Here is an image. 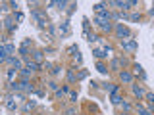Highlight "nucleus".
<instances>
[{
  "label": "nucleus",
  "mask_w": 154,
  "mask_h": 115,
  "mask_svg": "<svg viewBox=\"0 0 154 115\" xmlns=\"http://www.w3.org/2000/svg\"><path fill=\"white\" fill-rule=\"evenodd\" d=\"M69 98H71L69 102H77V92H71V94H69Z\"/></svg>",
  "instance_id": "obj_32"
},
{
  "label": "nucleus",
  "mask_w": 154,
  "mask_h": 115,
  "mask_svg": "<svg viewBox=\"0 0 154 115\" xmlns=\"http://www.w3.org/2000/svg\"><path fill=\"white\" fill-rule=\"evenodd\" d=\"M4 27H6L8 33H16V29H17V25L14 23V17H6V19H4Z\"/></svg>",
  "instance_id": "obj_6"
},
{
  "label": "nucleus",
  "mask_w": 154,
  "mask_h": 115,
  "mask_svg": "<svg viewBox=\"0 0 154 115\" xmlns=\"http://www.w3.org/2000/svg\"><path fill=\"white\" fill-rule=\"evenodd\" d=\"M123 65H127V60H125V58H116V60H112V63H110V69L112 71H122Z\"/></svg>",
  "instance_id": "obj_3"
},
{
  "label": "nucleus",
  "mask_w": 154,
  "mask_h": 115,
  "mask_svg": "<svg viewBox=\"0 0 154 115\" xmlns=\"http://www.w3.org/2000/svg\"><path fill=\"white\" fill-rule=\"evenodd\" d=\"M60 33L62 35H67V33H69V21H64L60 25Z\"/></svg>",
  "instance_id": "obj_17"
},
{
  "label": "nucleus",
  "mask_w": 154,
  "mask_h": 115,
  "mask_svg": "<svg viewBox=\"0 0 154 115\" xmlns=\"http://www.w3.org/2000/svg\"><path fill=\"white\" fill-rule=\"evenodd\" d=\"M67 115H79V113H77L75 109H69V111H67Z\"/></svg>",
  "instance_id": "obj_35"
},
{
  "label": "nucleus",
  "mask_w": 154,
  "mask_h": 115,
  "mask_svg": "<svg viewBox=\"0 0 154 115\" xmlns=\"http://www.w3.org/2000/svg\"><path fill=\"white\" fill-rule=\"evenodd\" d=\"M122 108L127 111V109H131V105H129V102H125V100H123V102H122Z\"/></svg>",
  "instance_id": "obj_29"
},
{
  "label": "nucleus",
  "mask_w": 154,
  "mask_h": 115,
  "mask_svg": "<svg viewBox=\"0 0 154 115\" xmlns=\"http://www.w3.org/2000/svg\"><path fill=\"white\" fill-rule=\"evenodd\" d=\"M56 6H58V10H66L67 2H66V0H58V2H56Z\"/></svg>",
  "instance_id": "obj_23"
},
{
  "label": "nucleus",
  "mask_w": 154,
  "mask_h": 115,
  "mask_svg": "<svg viewBox=\"0 0 154 115\" xmlns=\"http://www.w3.org/2000/svg\"><path fill=\"white\" fill-rule=\"evenodd\" d=\"M67 52H69L71 56H75V52H79V48H77V44H71L69 48H67Z\"/></svg>",
  "instance_id": "obj_24"
},
{
  "label": "nucleus",
  "mask_w": 154,
  "mask_h": 115,
  "mask_svg": "<svg viewBox=\"0 0 154 115\" xmlns=\"http://www.w3.org/2000/svg\"><path fill=\"white\" fill-rule=\"evenodd\" d=\"M27 54H29L27 46H23V44H21V48H19V56H21V58H27Z\"/></svg>",
  "instance_id": "obj_22"
},
{
  "label": "nucleus",
  "mask_w": 154,
  "mask_h": 115,
  "mask_svg": "<svg viewBox=\"0 0 154 115\" xmlns=\"http://www.w3.org/2000/svg\"><path fill=\"white\" fill-rule=\"evenodd\" d=\"M62 96H64V92H62V88H60V90H56V98H62Z\"/></svg>",
  "instance_id": "obj_34"
},
{
  "label": "nucleus",
  "mask_w": 154,
  "mask_h": 115,
  "mask_svg": "<svg viewBox=\"0 0 154 115\" xmlns=\"http://www.w3.org/2000/svg\"><path fill=\"white\" fill-rule=\"evenodd\" d=\"M52 73H54V75H60L62 73V67L60 65H54V67H52Z\"/></svg>",
  "instance_id": "obj_27"
},
{
  "label": "nucleus",
  "mask_w": 154,
  "mask_h": 115,
  "mask_svg": "<svg viewBox=\"0 0 154 115\" xmlns=\"http://www.w3.org/2000/svg\"><path fill=\"white\" fill-rule=\"evenodd\" d=\"M96 69H98L102 75H106V73H108V67H106L104 63H98V65H96Z\"/></svg>",
  "instance_id": "obj_20"
},
{
  "label": "nucleus",
  "mask_w": 154,
  "mask_h": 115,
  "mask_svg": "<svg viewBox=\"0 0 154 115\" xmlns=\"http://www.w3.org/2000/svg\"><path fill=\"white\" fill-rule=\"evenodd\" d=\"M93 54L98 58V60H102V58H106V54H104V50H100V48H96V50H93Z\"/></svg>",
  "instance_id": "obj_19"
},
{
  "label": "nucleus",
  "mask_w": 154,
  "mask_h": 115,
  "mask_svg": "<svg viewBox=\"0 0 154 115\" xmlns=\"http://www.w3.org/2000/svg\"><path fill=\"white\" fill-rule=\"evenodd\" d=\"M106 6H108V4H102V2H100V4H94V12L96 13H106V12H108Z\"/></svg>",
  "instance_id": "obj_12"
},
{
  "label": "nucleus",
  "mask_w": 154,
  "mask_h": 115,
  "mask_svg": "<svg viewBox=\"0 0 154 115\" xmlns=\"http://www.w3.org/2000/svg\"><path fill=\"white\" fill-rule=\"evenodd\" d=\"M104 90H106V92H110V94H116V92L119 90V86H118V84H110V83H106V84H104Z\"/></svg>",
  "instance_id": "obj_10"
},
{
  "label": "nucleus",
  "mask_w": 154,
  "mask_h": 115,
  "mask_svg": "<svg viewBox=\"0 0 154 115\" xmlns=\"http://www.w3.org/2000/svg\"><path fill=\"white\" fill-rule=\"evenodd\" d=\"M148 13H150V16H154V6H152L150 10H148Z\"/></svg>",
  "instance_id": "obj_36"
},
{
  "label": "nucleus",
  "mask_w": 154,
  "mask_h": 115,
  "mask_svg": "<svg viewBox=\"0 0 154 115\" xmlns=\"http://www.w3.org/2000/svg\"><path fill=\"white\" fill-rule=\"evenodd\" d=\"M122 48L127 52H135L137 50V42H135V38H125V40H122Z\"/></svg>",
  "instance_id": "obj_5"
},
{
  "label": "nucleus",
  "mask_w": 154,
  "mask_h": 115,
  "mask_svg": "<svg viewBox=\"0 0 154 115\" xmlns=\"http://www.w3.org/2000/svg\"><path fill=\"white\" fill-rule=\"evenodd\" d=\"M17 71H19V69H16V67H10V69H8V81H10V83H12V79L16 77Z\"/></svg>",
  "instance_id": "obj_18"
},
{
  "label": "nucleus",
  "mask_w": 154,
  "mask_h": 115,
  "mask_svg": "<svg viewBox=\"0 0 154 115\" xmlns=\"http://www.w3.org/2000/svg\"><path fill=\"white\" fill-rule=\"evenodd\" d=\"M35 105H37V104L31 100V102H27V104H25V109H31V108H35Z\"/></svg>",
  "instance_id": "obj_30"
},
{
  "label": "nucleus",
  "mask_w": 154,
  "mask_h": 115,
  "mask_svg": "<svg viewBox=\"0 0 154 115\" xmlns=\"http://www.w3.org/2000/svg\"><path fill=\"white\" fill-rule=\"evenodd\" d=\"M33 58H35L38 63H41V60H42V52H41V50H35V52H33Z\"/></svg>",
  "instance_id": "obj_21"
},
{
  "label": "nucleus",
  "mask_w": 154,
  "mask_h": 115,
  "mask_svg": "<svg viewBox=\"0 0 154 115\" xmlns=\"http://www.w3.org/2000/svg\"><path fill=\"white\" fill-rule=\"evenodd\" d=\"M119 115H129V113H127V111H122V113H119Z\"/></svg>",
  "instance_id": "obj_37"
},
{
  "label": "nucleus",
  "mask_w": 154,
  "mask_h": 115,
  "mask_svg": "<svg viewBox=\"0 0 154 115\" xmlns=\"http://www.w3.org/2000/svg\"><path fill=\"white\" fill-rule=\"evenodd\" d=\"M129 19H131V21H139V19H141V13H131Z\"/></svg>",
  "instance_id": "obj_28"
},
{
  "label": "nucleus",
  "mask_w": 154,
  "mask_h": 115,
  "mask_svg": "<svg viewBox=\"0 0 154 115\" xmlns=\"http://www.w3.org/2000/svg\"><path fill=\"white\" fill-rule=\"evenodd\" d=\"M10 90H12V92L14 94H16V92H21V83H16V81H12V83H10Z\"/></svg>",
  "instance_id": "obj_11"
},
{
  "label": "nucleus",
  "mask_w": 154,
  "mask_h": 115,
  "mask_svg": "<svg viewBox=\"0 0 154 115\" xmlns=\"http://www.w3.org/2000/svg\"><path fill=\"white\" fill-rule=\"evenodd\" d=\"M19 115H23V113H19Z\"/></svg>",
  "instance_id": "obj_38"
},
{
  "label": "nucleus",
  "mask_w": 154,
  "mask_h": 115,
  "mask_svg": "<svg viewBox=\"0 0 154 115\" xmlns=\"http://www.w3.org/2000/svg\"><path fill=\"white\" fill-rule=\"evenodd\" d=\"M133 75H141V77H143V81L146 79V77H144V73H143V67L139 65V63H135V65H133Z\"/></svg>",
  "instance_id": "obj_14"
},
{
  "label": "nucleus",
  "mask_w": 154,
  "mask_h": 115,
  "mask_svg": "<svg viewBox=\"0 0 154 115\" xmlns=\"http://www.w3.org/2000/svg\"><path fill=\"white\" fill-rule=\"evenodd\" d=\"M135 109H137L139 115H152V111H150L148 108H144L143 104H137V105H135Z\"/></svg>",
  "instance_id": "obj_9"
},
{
  "label": "nucleus",
  "mask_w": 154,
  "mask_h": 115,
  "mask_svg": "<svg viewBox=\"0 0 154 115\" xmlns=\"http://www.w3.org/2000/svg\"><path fill=\"white\" fill-rule=\"evenodd\" d=\"M110 102H112L114 105H119V104L123 102V100H122V96H119L118 92H116V94H112V96H110Z\"/></svg>",
  "instance_id": "obj_13"
},
{
  "label": "nucleus",
  "mask_w": 154,
  "mask_h": 115,
  "mask_svg": "<svg viewBox=\"0 0 154 115\" xmlns=\"http://www.w3.org/2000/svg\"><path fill=\"white\" fill-rule=\"evenodd\" d=\"M77 75L73 73V69H67V83H77Z\"/></svg>",
  "instance_id": "obj_15"
},
{
  "label": "nucleus",
  "mask_w": 154,
  "mask_h": 115,
  "mask_svg": "<svg viewBox=\"0 0 154 115\" xmlns=\"http://www.w3.org/2000/svg\"><path fill=\"white\" fill-rule=\"evenodd\" d=\"M48 86H50V90H54V92H56V90H60V88H58V83H56V81H50V83H48Z\"/></svg>",
  "instance_id": "obj_26"
},
{
  "label": "nucleus",
  "mask_w": 154,
  "mask_h": 115,
  "mask_svg": "<svg viewBox=\"0 0 154 115\" xmlns=\"http://www.w3.org/2000/svg\"><path fill=\"white\" fill-rule=\"evenodd\" d=\"M23 98H25V94H23V92L14 94V100H17V102H23Z\"/></svg>",
  "instance_id": "obj_25"
},
{
  "label": "nucleus",
  "mask_w": 154,
  "mask_h": 115,
  "mask_svg": "<svg viewBox=\"0 0 154 115\" xmlns=\"http://www.w3.org/2000/svg\"><path fill=\"white\" fill-rule=\"evenodd\" d=\"M31 73H33V69H29V67L25 65V67H23V69L21 71H19V75H21L23 77V79H29V77H31Z\"/></svg>",
  "instance_id": "obj_16"
},
{
  "label": "nucleus",
  "mask_w": 154,
  "mask_h": 115,
  "mask_svg": "<svg viewBox=\"0 0 154 115\" xmlns=\"http://www.w3.org/2000/svg\"><path fill=\"white\" fill-rule=\"evenodd\" d=\"M4 104H6V108L10 109V111H16V109H17V100H14V96H8V98H6V102H4Z\"/></svg>",
  "instance_id": "obj_7"
},
{
  "label": "nucleus",
  "mask_w": 154,
  "mask_h": 115,
  "mask_svg": "<svg viewBox=\"0 0 154 115\" xmlns=\"http://www.w3.org/2000/svg\"><path fill=\"white\" fill-rule=\"evenodd\" d=\"M85 77H87V71H81V73L77 75V79H85Z\"/></svg>",
  "instance_id": "obj_33"
},
{
  "label": "nucleus",
  "mask_w": 154,
  "mask_h": 115,
  "mask_svg": "<svg viewBox=\"0 0 154 115\" xmlns=\"http://www.w3.org/2000/svg\"><path fill=\"white\" fill-rule=\"evenodd\" d=\"M131 90H133V94L137 96L139 100H143L144 96H146V92L143 90V86H141V84H133V86H131Z\"/></svg>",
  "instance_id": "obj_8"
},
{
  "label": "nucleus",
  "mask_w": 154,
  "mask_h": 115,
  "mask_svg": "<svg viewBox=\"0 0 154 115\" xmlns=\"http://www.w3.org/2000/svg\"><path fill=\"white\" fill-rule=\"evenodd\" d=\"M104 54H106V58H108L110 54H112V48H110V46H104Z\"/></svg>",
  "instance_id": "obj_31"
},
{
  "label": "nucleus",
  "mask_w": 154,
  "mask_h": 115,
  "mask_svg": "<svg viewBox=\"0 0 154 115\" xmlns=\"http://www.w3.org/2000/svg\"><path fill=\"white\" fill-rule=\"evenodd\" d=\"M119 81L125 83V84H133V73L127 71V69H122L119 71Z\"/></svg>",
  "instance_id": "obj_4"
},
{
  "label": "nucleus",
  "mask_w": 154,
  "mask_h": 115,
  "mask_svg": "<svg viewBox=\"0 0 154 115\" xmlns=\"http://www.w3.org/2000/svg\"><path fill=\"white\" fill-rule=\"evenodd\" d=\"M114 31H116V37L123 38V40H125V38H131V31H129V27L123 25V23H116Z\"/></svg>",
  "instance_id": "obj_1"
},
{
  "label": "nucleus",
  "mask_w": 154,
  "mask_h": 115,
  "mask_svg": "<svg viewBox=\"0 0 154 115\" xmlns=\"http://www.w3.org/2000/svg\"><path fill=\"white\" fill-rule=\"evenodd\" d=\"M33 17L37 19V23H38V27H41V29L48 27V23H46V13H45V10H35V12H33Z\"/></svg>",
  "instance_id": "obj_2"
}]
</instances>
